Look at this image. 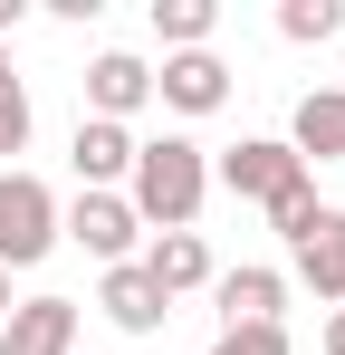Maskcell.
<instances>
[{"instance_id": "cell-15", "label": "cell", "mask_w": 345, "mask_h": 355, "mask_svg": "<svg viewBox=\"0 0 345 355\" xmlns=\"http://www.w3.org/2000/svg\"><path fill=\"white\" fill-rule=\"evenodd\" d=\"M278 29L297 39V49H317V39H336V29H345V0H288Z\"/></svg>"}, {"instance_id": "cell-1", "label": "cell", "mask_w": 345, "mask_h": 355, "mask_svg": "<svg viewBox=\"0 0 345 355\" xmlns=\"http://www.w3.org/2000/svg\"><path fill=\"white\" fill-rule=\"evenodd\" d=\"M134 192H125V211L134 221H154V231H192V211H202V192H211V164H202V144L192 135H154V144H134Z\"/></svg>"}, {"instance_id": "cell-13", "label": "cell", "mask_w": 345, "mask_h": 355, "mask_svg": "<svg viewBox=\"0 0 345 355\" xmlns=\"http://www.w3.org/2000/svg\"><path fill=\"white\" fill-rule=\"evenodd\" d=\"M134 173V135L125 125H77V192H106V182H125Z\"/></svg>"}, {"instance_id": "cell-21", "label": "cell", "mask_w": 345, "mask_h": 355, "mask_svg": "<svg viewBox=\"0 0 345 355\" xmlns=\"http://www.w3.org/2000/svg\"><path fill=\"white\" fill-rule=\"evenodd\" d=\"M0 77H10V39H0Z\"/></svg>"}, {"instance_id": "cell-20", "label": "cell", "mask_w": 345, "mask_h": 355, "mask_svg": "<svg viewBox=\"0 0 345 355\" xmlns=\"http://www.w3.org/2000/svg\"><path fill=\"white\" fill-rule=\"evenodd\" d=\"M0 327H10V269H0Z\"/></svg>"}, {"instance_id": "cell-8", "label": "cell", "mask_w": 345, "mask_h": 355, "mask_svg": "<svg viewBox=\"0 0 345 355\" xmlns=\"http://www.w3.org/2000/svg\"><path fill=\"white\" fill-rule=\"evenodd\" d=\"M211 297H221V327H278V307H288V269H221L211 279Z\"/></svg>"}, {"instance_id": "cell-17", "label": "cell", "mask_w": 345, "mask_h": 355, "mask_svg": "<svg viewBox=\"0 0 345 355\" xmlns=\"http://www.w3.org/2000/svg\"><path fill=\"white\" fill-rule=\"evenodd\" d=\"M211 355H288V327H221Z\"/></svg>"}, {"instance_id": "cell-10", "label": "cell", "mask_w": 345, "mask_h": 355, "mask_svg": "<svg viewBox=\"0 0 345 355\" xmlns=\"http://www.w3.org/2000/svg\"><path fill=\"white\" fill-rule=\"evenodd\" d=\"M288 250H297V279L326 297V307H345V211H317Z\"/></svg>"}, {"instance_id": "cell-9", "label": "cell", "mask_w": 345, "mask_h": 355, "mask_svg": "<svg viewBox=\"0 0 345 355\" xmlns=\"http://www.w3.org/2000/svg\"><path fill=\"white\" fill-rule=\"evenodd\" d=\"M288 154H297V164H345V87L297 96V116H288Z\"/></svg>"}, {"instance_id": "cell-7", "label": "cell", "mask_w": 345, "mask_h": 355, "mask_svg": "<svg viewBox=\"0 0 345 355\" xmlns=\"http://www.w3.org/2000/svg\"><path fill=\"white\" fill-rule=\"evenodd\" d=\"M134 106H154V67L134 58V49H106V58L87 67V116H96V125H125Z\"/></svg>"}, {"instance_id": "cell-3", "label": "cell", "mask_w": 345, "mask_h": 355, "mask_svg": "<svg viewBox=\"0 0 345 355\" xmlns=\"http://www.w3.org/2000/svg\"><path fill=\"white\" fill-rule=\"evenodd\" d=\"M134 231H144V221L125 211V192H77V202L57 211V240H77V250H87V259H106V269L134 259Z\"/></svg>"}, {"instance_id": "cell-2", "label": "cell", "mask_w": 345, "mask_h": 355, "mask_svg": "<svg viewBox=\"0 0 345 355\" xmlns=\"http://www.w3.org/2000/svg\"><path fill=\"white\" fill-rule=\"evenodd\" d=\"M57 250V192L39 173H0V269H39Z\"/></svg>"}, {"instance_id": "cell-11", "label": "cell", "mask_w": 345, "mask_h": 355, "mask_svg": "<svg viewBox=\"0 0 345 355\" xmlns=\"http://www.w3.org/2000/svg\"><path fill=\"white\" fill-rule=\"evenodd\" d=\"M144 279L163 297H182V288H211V250H202V231H154V250L134 259Z\"/></svg>"}, {"instance_id": "cell-4", "label": "cell", "mask_w": 345, "mask_h": 355, "mask_svg": "<svg viewBox=\"0 0 345 355\" xmlns=\"http://www.w3.org/2000/svg\"><path fill=\"white\" fill-rule=\"evenodd\" d=\"M221 182L240 192V202H278V192L307 182V164L288 154V135H249V144H230V154H221Z\"/></svg>"}, {"instance_id": "cell-12", "label": "cell", "mask_w": 345, "mask_h": 355, "mask_svg": "<svg viewBox=\"0 0 345 355\" xmlns=\"http://www.w3.org/2000/svg\"><path fill=\"white\" fill-rule=\"evenodd\" d=\"M96 307H106V317L125 327V336H154V327L172 317V297L154 288V279H144L134 259H125V269H106V288H96Z\"/></svg>"}, {"instance_id": "cell-6", "label": "cell", "mask_w": 345, "mask_h": 355, "mask_svg": "<svg viewBox=\"0 0 345 355\" xmlns=\"http://www.w3.org/2000/svg\"><path fill=\"white\" fill-rule=\"evenodd\" d=\"M0 355H77V297H19L0 327Z\"/></svg>"}, {"instance_id": "cell-14", "label": "cell", "mask_w": 345, "mask_h": 355, "mask_svg": "<svg viewBox=\"0 0 345 355\" xmlns=\"http://www.w3.org/2000/svg\"><path fill=\"white\" fill-rule=\"evenodd\" d=\"M211 19H221L211 0H154V29H163V49H202V39H211Z\"/></svg>"}, {"instance_id": "cell-19", "label": "cell", "mask_w": 345, "mask_h": 355, "mask_svg": "<svg viewBox=\"0 0 345 355\" xmlns=\"http://www.w3.org/2000/svg\"><path fill=\"white\" fill-rule=\"evenodd\" d=\"M326 355H345V307H336V317H326Z\"/></svg>"}, {"instance_id": "cell-16", "label": "cell", "mask_w": 345, "mask_h": 355, "mask_svg": "<svg viewBox=\"0 0 345 355\" xmlns=\"http://www.w3.org/2000/svg\"><path fill=\"white\" fill-rule=\"evenodd\" d=\"M19 144H29V87H19V77H0V164H10Z\"/></svg>"}, {"instance_id": "cell-18", "label": "cell", "mask_w": 345, "mask_h": 355, "mask_svg": "<svg viewBox=\"0 0 345 355\" xmlns=\"http://www.w3.org/2000/svg\"><path fill=\"white\" fill-rule=\"evenodd\" d=\"M317 211H326V202H317V182H297V192H278V202H269V221H278L288 240L307 231V221H317Z\"/></svg>"}, {"instance_id": "cell-5", "label": "cell", "mask_w": 345, "mask_h": 355, "mask_svg": "<svg viewBox=\"0 0 345 355\" xmlns=\"http://www.w3.org/2000/svg\"><path fill=\"white\" fill-rule=\"evenodd\" d=\"M154 96H163L172 116H211V106L230 96V67L211 58V49H172V58L154 67Z\"/></svg>"}]
</instances>
